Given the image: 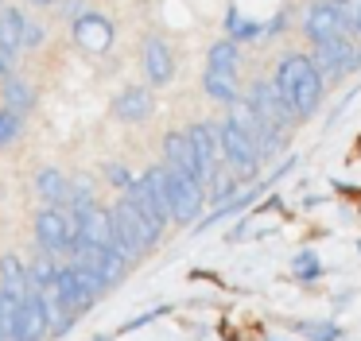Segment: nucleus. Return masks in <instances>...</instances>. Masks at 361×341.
Masks as SVG:
<instances>
[{
  "mask_svg": "<svg viewBox=\"0 0 361 341\" xmlns=\"http://www.w3.org/2000/svg\"><path fill=\"white\" fill-rule=\"evenodd\" d=\"M272 82H276V89H280V97L291 105V113H295L299 120H311L319 101H322V85H326V78L319 74L311 54H283V58L276 62Z\"/></svg>",
  "mask_w": 361,
  "mask_h": 341,
  "instance_id": "f257e3e1",
  "label": "nucleus"
},
{
  "mask_svg": "<svg viewBox=\"0 0 361 341\" xmlns=\"http://www.w3.org/2000/svg\"><path fill=\"white\" fill-rule=\"evenodd\" d=\"M303 35L311 46H326L338 39H353L350 20H345L342 4H330V0H311L303 12Z\"/></svg>",
  "mask_w": 361,
  "mask_h": 341,
  "instance_id": "f03ea898",
  "label": "nucleus"
},
{
  "mask_svg": "<svg viewBox=\"0 0 361 341\" xmlns=\"http://www.w3.org/2000/svg\"><path fill=\"white\" fill-rule=\"evenodd\" d=\"M218 136H221V155H226V167L233 170L237 178H252L260 170V151H257V144H252L249 136H245L241 128H237L233 120H218Z\"/></svg>",
  "mask_w": 361,
  "mask_h": 341,
  "instance_id": "7ed1b4c3",
  "label": "nucleus"
},
{
  "mask_svg": "<svg viewBox=\"0 0 361 341\" xmlns=\"http://www.w3.org/2000/svg\"><path fill=\"white\" fill-rule=\"evenodd\" d=\"M164 163H171L175 170H183L187 178H195V182H210V163L202 159V151L195 147V140L187 136V132H167L164 136Z\"/></svg>",
  "mask_w": 361,
  "mask_h": 341,
  "instance_id": "20e7f679",
  "label": "nucleus"
},
{
  "mask_svg": "<svg viewBox=\"0 0 361 341\" xmlns=\"http://www.w3.org/2000/svg\"><path fill=\"white\" fill-rule=\"evenodd\" d=\"M164 167H167V186H171L175 221H179V225H195V221H198V213H202V206H206V190H202V182L187 178L183 170H175L171 163H164Z\"/></svg>",
  "mask_w": 361,
  "mask_h": 341,
  "instance_id": "39448f33",
  "label": "nucleus"
},
{
  "mask_svg": "<svg viewBox=\"0 0 361 341\" xmlns=\"http://www.w3.org/2000/svg\"><path fill=\"white\" fill-rule=\"evenodd\" d=\"M311 58L326 82H338V78L353 74L361 66V46L353 39H338V43H326V46H311Z\"/></svg>",
  "mask_w": 361,
  "mask_h": 341,
  "instance_id": "423d86ee",
  "label": "nucleus"
},
{
  "mask_svg": "<svg viewBox=\"0 0 361 341\" xmlns=\"http://www.w3.org/2000/svg\"><path fill=\"white\" fill-rule=\"evenodd\" d=\"M71 35H74V43L82 46V51H90V54H105L113 46V39H117V27H113V20L109 16H102V12H82L78 20H71Z\"/></svg>",
  "mask_w": 361,
  "mask_h": 341,
  "instance_id": "0eeeda50",
  "label": "nucleus"
},
{
  "mask_svg": "<svg viewBox=\"0 0 361 341\" xmlns=\"http://www.w3.org/2000/svg\"><path fill=\"white\" fill-rule=\"evenodd\" d=\"M249 101L260 108V116H264V120H272L280 132H288L291 124L299 120V116L291 113V105L280 97V89H276V82H272V78H257V82L249 85Z\"/></svg>",
  "mask_w": 361,
  "mask_h": 341,
  "instance_id": "6e6552de",
  "label": "nucleus"
},
{
  "mask_svg": "<svg viewBox=\"0 0 361 341\" xmlns=\"http://www.w3.org/2000/svg\"><path fill=\"white\" fill-rule=\"evenodd\" d=\"M55 291H59V299H63V306L71 310L74 318H82L90 306L97 302V291L86 283V275H82L74 264H63L59 268V279H55Z\"/></svg>",
  "mask_w": 361,
  "mask_h": 341,
  "instance_id": "1a4fd4ad",
  "label": "nucleus"
},
{
  "mask_svg": "<svg viewBox=\"0 0 361 341\" xmlns=\"http://www.w3.org/2000/svg\"><path fill=\"white\" fill-rule=\"evenodd\" d=\"M109 217H113L117 244H121V252H125L128 260H136L140 252H148V237H144V229H140V221H136V213H133V206H128L125 194H121V202L109 209Z\"/></svg>",
  "mask_w": 361,
  "mask_h": 341,
  "instance_id": "9d476101",
  "label": "nucleus"
},
{
  "mask_svg": "<svg viewBox=\"0 0 361 341\" xmlns=\"http://www.w3.org/2000/svg\"><path fill=\"white\" fill-rule=\"evenodd\" d=\"M144 78H148V85H171L175 78V51L167 46L164 35H148L144 39Z\"/></svg>",
  "mask_w": 361,
  "mask_h": 341,
  "instance_id": "9b49d317",
  "label": "nucleus"
},
{
  "mask_svg": "<svg viewBox=\"0 0 361 341\" xmlns=\"http://www.w3.org/2000/svg\"><path fill=\"white\" fill-rule=\"evenodd\" d=\"M35 240H39V252H47V256L66 252V209L63 206L39 209V217H35Z\"/></svg>",
  "mask_w": 361,
  "mask_h": 341,
  "instance_id": "f8f14e48",
  "label": "nucleus"
},
{
  "mask_svg": "<svg viewBox=\"0 0 361 341\" xmlns=\"http://www.w3.org/2000/svg\"><path fill=\"white\" fill-rule=\"evenodd\" d=\"M152 113H156V97L144 85H128V89H121L113 97V116L125 124H144Z\"/></svg>",
  "mask_w": 361,
  "mask_h": 341,
  "instance_id": "ddd939ff",
  "label": "nucleus"
},
{
  "mask_svg": "<svg viewBox=\"0 0 361 341\" xmlns=\"http://www.w3.org/2000/svg\"><path fill=\"white\" fill-rule=\"evenodd\" d=\"M24 31H27V12L16 4H0V51L16 58L24 51Z\"/></svg>",
  "mask_w": 361,
  "mask_h": 341,
  "instance_id": "4468645a",
  "label": "nucleus"
},
{
  "mask_svg": "<svg viewBox=\"0 0 361 341\" xmlns=\"http://www.w3.org/2000/svg\"><path fill=\"white\" fill-rule=\"evenodd\" d=\"M187 136L190 140H195V147H198V151H202V159L206 163H210V175H214V170H218L221 167V163H226V155H221V136H218V124H190V128H187Z\"/></svg>",
  "mask_w": 361,
  "mask_h": 341,
  "instance_id": "2eb2a0df",
  "label": "nucleus"
},
{
  "mask_svg": "<svg viewBox=\"0 0 361 341\" xmlns=\"http://www.w3.org/2000/svg\"><path fill=\"white\" fill-rule=\"evenodd\" d=\"M35 190H39L43 206H66V202H71V178H66L63 170L47 167V170L35 175Z\"/></svg>",
  "mask_w": 361,
  "mask_h": 341,
  "instance_id": "dca6fc26",
  "label": "nucleus"
},
{
  "mask_svg": "<svg viewBox=\"0 0 361 341\" xmlns=\"http://www.w3.org/2000/svg\"><path fill=\"white\" fill-rule=\"evenodd\" d=\"M202 89H206V97L214 101V105H233L237 97H245L241 93V85H237V78L233 74H218V70H206L202 74Z\"/></svg>",
  "mask_w": 361,
  "mask_h": 341,
  "instance_id": "f3484780",
  "label": "nucleus"
},
{
  "mask_svg": "<svg viewBox=\"0 0 361 341\" xmlns=\"http://www.w3.org/2000/svg\"><path fill=\"white\" fill-rule=\"evenodd\" d=\"M0 97H4V108H16V113H32L35 108V89L27 82H20L16 74L8 78V82H0Z\"/></svg>",
  "mask_w": 361,
  "mask_h": 341,
  "instance_id": "a211bd4d",
  "label": "nucleus"
},
{
  "mask_svg": "<svg viewBox=\"0 0 361 341\" xmlns=\"http://www.w3.org/2000/svg\"><path fill=\"white\" fill-rule=\"evenodd\" d=\"M237 58H241L237 39H218V43L210 46V54H206V70H218V74H233L237 78Z\"/></svg>",
  "mask_w": 361,
  "mask_h": 341,
  "instance_id": "6ab92c4d",
  "label": "nucleus"
},
{
  "mask_svg": "<svg viewBox=\"0 0 361 341\" xmlns=\"http://www.w3.org/2000/svg\"><path fill=\"white\" fill-rule=\"evenodd\" d=\"M226 31H229V39H237V43H249V39H257L264 27L252 23V20H245L237 8H229V12H226Z\"/></svg>",
  "mask_w": 361,
  "mask_h": 341,
  "instance_id": "aec40b11",
  "label": "nucleus"
},
{
  "mask_svg": "<svg viewBox=\"0 0 361 341\" xmlns=\"http://www.w3.org/2000/svg\"><path fill=\"white\" fill-rule=\"evenodd\" d=\"M291 271H295L303 283H311V279H319L322 275V264H319V256L311 252V248H303V252H295L291 256Z\"/></svg>",
  "mask_w": 361,
  "mask_h": 341,
  "instance_id": "412c9836",
  "label": "nucleus"
},
{
  "mask_svg": "<svg viewBox=\"0 0 361 341\" xmlns=\"http://www.w3.org/2000/svg\"><path fill=\"white\" fill-rule=\"evenodd\" d=\"M20 132H24V113H16V108H0V147H8Z\"/></svg>",
  "mask_w": 361,
  "mask_h": 341,
  "instance_id": "4be33fe9",
  "label": "nucleus"
},
{
  "mask_svg": "<svg viewBox=\"0 0 361 341\" xmlns=\"http://www.w3.org/2000/svg\"><path fill=\"white\" fill-rule=\"evenodd\" d=\"M210 182H214V194H210L214 202H226V198H233V194H237V175H229V178H226L221 170H214Z\"/></svg>",
  "mask_w": 361,
  "mask_h": 341,
  "instance_id": "5701e85b",
  "label": "nucleus"
},
{
  "mask_svg": "<svg viewBox=\"0 0 361 341\" xmlns=\"http://www.w3.org/2000/svg\"><path fill=\"white\" fill-rule=\"evenodd\" d=\"M105 182H113L121 194H125V190H133V182H136V178L128 175V170L121 167V163H109V167H105Z\"/></svg>",
  "mask_w": 361,
  "mask_h": 341,
  "instance_id": "b1692460",
  "label": "nucleus"
},
{
  "mask_svg": "<svg viewBox=\"0 0 361 341\" xmlns=\"http://www.w3.org/2000/svg\"><path fill=\"white\" fill-rule=\"evenodd\" d=\"M303 333H307L311 341H338V337H342V330H338L334 322H322V326H303Z\"/></svg>",
  "mask_w": 361,
  "mask_h": 341,
  "instance_id": "393cba45",
  "label": "nucleus"
},
{
  "mask_svg": "<svg viewBox=\"0 0 361 341\" xmlns=\"http://www.w3.org/2000/svg\"><path fill=\"white\" fill-rule=\"evenodd\" d=\"M43 39H47L43 23H39V20H27V31H24V51H35V46H43Z\"/></svg>",
  "mask_w": 361,
  "mask_h": 341,
  "instance_id": "a878e982",
  "label": "nucleus"
},
{
  "mask_svg": "<svg viewBox=\"0 0 361 341\" xmlns=\"http://www.w3.org/2000/svg\"><path fill=\"white\" fill-rule=\"evenodd\" d=\"M345 20H350V31H353V39L361 35V0H345Z\"/></svg>",
  "mask_w": 361,
  "mask_h": 341,
  "instance_id": "bb28decb",
  "label": "nucleus"
},
{
  "mask_svg": "<svg viewBox=\"0 0 361 341\" xmlns=\"http://www.w3.org/2000/svg\"><path fill=\"white\" fill-rule=\"evenodd\" d=\"M12 74H16V58H12V54H4V51H0V82H8Z\"/></svg>",
  "mask_w": 361,
  "mask_h": 341,
  "instance_id": "cd10ccee",
  "label": "nucleus"
},
{
  "mask_svg": "<svg viewBox=\"0 0 361 341\" xmlns=\"http://www.w3.org/2000/svg\"><path fill=\"white\" fill-rule=\"evenodd\" d=\"M32 4H55V0H32Z\"/></svg>",
  "mask_w": 361,
  "mask_h": 341,
  "instance_id": "c85d7f7f",
  "label": "nucleus"
},
{
  "mask_svg": "<svg viewBox=\"0 0 361 341\" xmlns=\"http://www.w3.org/2000/svg\"><path fill=\"white\" fill-rule=\"evenodd\" d=\"M330 4H345V0H330Z\"/></svg>",
  "mask_w": 361,
  "mask_h": 341,
  "instance_id": "c756f323",
  "label": "nucleus"
},
{
  "mask_svg": "<svg viewBox=\"0 0 361 341\" xmlns=\"http://www.w3.org/2000/svg\"><path fill=\"white\" fill-rule=\"evenodd\" d=\"M272 341H280V337H272Z\"/></svg>",
  "mask_w": 361,
  "mask_h": 341,
  "instance_id": "7c9ffc66",
  "label": "nucleus"
}]
</instances>
